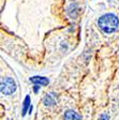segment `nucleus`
I'll return each mask as SVG.
<instances>
[{
  "mask_svg": "<svg viewBox=\"0 0 119 120\" xmlns=\"http://www.w3.org/2000/svg\"><path fill=\"white\" fill-rule=\"evenodd\" d=\"M99 26L105 33H113L118 29L119 19L115 14L108 13L99 18Z\"/></svg>",
  "mask_w": 119,
  "mask_h": 120,
  "instance_id": "obj_1",
  "label": "nucleus"
},
{
  "mask_svg": "<svg viewBox=\"0 0 119 120\" xmlns=\"http://www.w3.org/2000/svg\"><path fill=\"white\" fill-rule=\"evenodd\" d=\"M44 104L47 105V106H50V105L56 104V95H55L54 93H50V94L45 95Z\"/></svg>",
  "mask_w": 119,
  "mask_h": 120,
  "instance_id": "obj_5",
  "label": "nucleus"
},
{
  "mask_svg": "<svg viewBox=\"0 0 119 120\" xmlns=\"http://www.w3.org/2000/svg\"><path fill=\"white\" fill-rule=\"evenodd\" d=\"M30 82L35 84V85H39V86H46L50 80L47 79L46 77H42V76H35V77H31L30 78Z\"/></svg>",
  "mask_w": 119,
  "mask_h": 120,
  "instance_id": "obj_3",
  "label": "nucleus"
},
{
  "mask_svg": "<svg viewBox=\"0 0 119 120\" xmlns=\"http://www.w3.org/2000/svg\"><path fill=\"white\" fill-rule=\"evenodd\" d=\"M16 90V84L15 82L10 77H5V78H2L1 80V92L3 94H12Z\"/></svg>",
  "mask_w": 119,
  "mask_h": 120,
  "instance_id": "obj_2",
  "label": "nucleus"
},
{
  "mask_svg": "<svg viewBox=\"0 0 119 120\" xmlns=\"http://www.w3.org/2000/svg\"><path fill=\"white\" fill-rule=\"evenodd\" d=\"M65 120H82V117L74 110H68L65 114Z\"/></svg>",
  "mask_w": 119,
  "mask_h": 120,
  "instance_id": "obj_4",
  "label": "nucleus"
},
{
  "mask_svg": "<svg viewBox=\"0 0 119 120\" xmlns=\"http://www.w3.org/2000/svg\"><path fill=\"white\" fill-rule=\"evenodd\" d=\"M109 118H108V116L107 115H102V117H101V120H108Z\"/></svg>",
  "mask_w": 119,
  "mask_h": 120,
  "instance_id": "obj_7",
  "label": "nucleus"
},
{
  "mask_svg": "<svg viewBox=\"0 0 119 120\" xmlns=\"http://www.w3.org/2000/svg\"><path fill=\"white\" fill-rule=\"evenodd\" d=\"M38 90H39V88H38V85H37L35 87V92H38Z\"/></svg>",
  "mask_w": 119,
  "mask_h": 120,
  "instance_id": "obj_8",
  "label": "nucleus"
},
{
  "mask_svg": "<svg viewBox=\"0 0 119 120\" xmlns=\"http://www.w3.org/2000/svg\"><path fill=\"white\" fill-rule=\"evenodd\" d=\"M30 103H31V100H30V97L27 95L25 98V101H24V107H23V116L26 115V112L28 110V107L30 106Z\"/></svg>",
  "mask_w": 119,
  "mask_h": 120,
  "instance_id": "obj_6",
  "label": "nucleus"
}]
</instances>
